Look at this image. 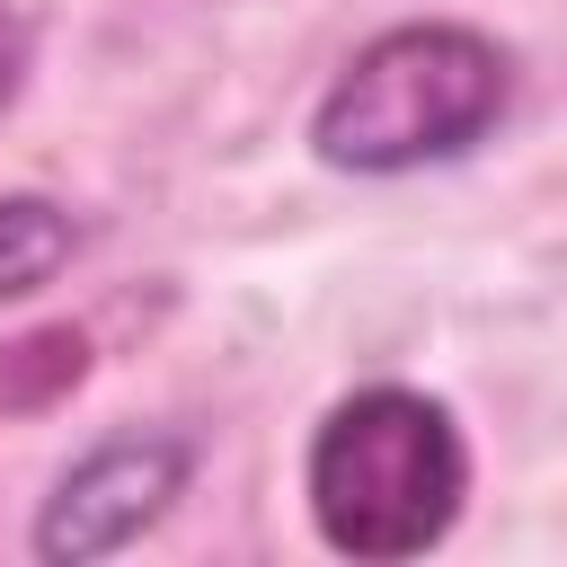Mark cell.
Returning a JSON list of instances; mask_svg holds the SVG:
<instances>
[{
	"mask_svg": "<svg viewBox=\"0 0 567 567\" xmlns=\"http://www.w3.org/2000/svg\"><path fill=\"white\" fill-rule=\"evenodd\" d=\"M514 106V53L461 18H408L346 53L310 106V151L337 177H408L478 151Z\"/></svg>",
	"mask_w": 567,
	"mask_h": 567,
	"instance_id": "6da1fadb",
	"label": "cell"
},
{
	"mask_svg": "<svg viewBox=\"0 0 567 567\" xmlns=\"http://www.w3.org/2000/svg\"><path fill=\"white\" fill-rule=\"evenodd\" d=\"M301 496H310V532L337 558L399 567L452 540L461 496H470V443L443 399L408 381H372L310 425Z\"/></svg>",
	"mask_w": 567,
	"mask_h": 567,
	"instance_id": "7a4b0ae2",
	"label": "cell"
},
{
	"mask_svg": "<svg viewBox=\"0 0 567 567\" xmlns=\"http://www.w3.org/2000/svg\"><path fill=\"white\" fill-rule=\"evenodd\" d=\"M186 478H195V443H186L177 425H124V434L89 443V452L53 478L27 549H35L44 567L115 558V549H133V540L186 496Z\"/></svg>",
	"mask_w": 567,
	"mask_h": 567,
	"instance_id": "3957f363",
	"label": "cell"
},
{
	"mask_svg": "<svg viewBox=\"0 0 567 567\" xmlns=\"http://www.w3.org/2000/svg\"><path fill=\"white\" fill-rule=\"evenodd\" d=\"M71 257H80V221H71V204L9 186V195H0V301L44 292Z\"/></svg>",
	"mask_w": 567,
	"mask_h": 567,
	"instance_id": "277c9868",
	"label": "cell"
},
{
	"mask_svg": "<svg viewBox=\"0 0 567 567\" xmlns=\"http://www.w3.org/2000/svg\"><path fill=\"white\" fill-rule=\"evenodd\" d=\"M89 372V337L80 328H35L18 346H0V408H44L62 390H80Z\"/></svg>",
	"mask_w": 567,
	"mask_h": 567,
	"instance_id": "5b68a950",
	"label": "cell"
},
{
	"mask_svg": "<svg viewBox=\"0 0 567 567\" xmlns=\"http://www.w3.org/2000/svg\"><path fill=\"white\" fill-rule=\"evenodd\" d=\"M18 80H27V18L0 9V106L18 97Z\"/></svg>",
	"mask_w": 567,
	"mask_h": 567,
	"instance_id": "8992f818",
	"label": "cell"
}]
</instances>
